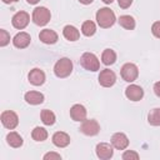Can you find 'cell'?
<instances>
[{
  "mask_svg": "<svg viewBox=\"0 0 160 160\" xmlns=\"http://www.w3.org/2000/svg\"><path fill=\"white\" fill-rule=\"evenodd\" d=\"M71 71H72V62L69 58H61L54 65V74L60 79L68 78L71 74Z\"/></svg>",
  "mask_w": 160,
  "mask_h": 160,
  "instance_id": "2",
  "label": "cell"
},
{
  "mask_svg": "<svg viewBox=\"0 0 160 160\" xmlns=\"http://www.w3.org/2000/svg\"><path fill=\"white\" fill-rule=\"evenodd\" d=\"M98 80H99V84L101 86H104V88H111L116 82V75H115V72L112 70L104 69V70L100 71Z\"/></svg>",
  "mask_w": 160,
  "mask_h": 160,
  "instance_id": "8",
  "label": "cell"
},
{
  "mask_svg": "<svg viewBox=\"0 0 160 160\" xmlns=\"http://www.w3.org/2000/svg\"><path fill=\"white\" fill-rule=\"evenodd\" d=\"M62 35L69 41H76L80 38V32H79V30L74 25H66V26H64Z\"/></svg>",
  "mask_w": 160,
  "mask_h": 160,
  "instance_id": "19",
  "label": "cell"
},
{
  "mask_svg": "<svg viewBox=\"0 0 160 160\" xmlns=\"http://www.w3.org/2000/svg\"><path fill=\"white\" fill-rule=\"evenodd\" d=\"M4 4H14V2H18L19 0H1Z\"/></svg>",
  "mask_w": 160,
  "mask_h": 160,
  "instance_id": "34",
  "label": "cell"
},
{
  "mask_svg": "<svg viewBox=\"0 0 160 160\" xmlns=\"http://www.w3.org/2000/svg\"><path fill=\"white\" fill-rule=\"evenodd\" d=\"M81 32H82V35H85L88 38L89 36H92L96 32V25H95V22L91 21V20L84 21L82 25H81Z\"/></svg>",
  "mask_w": 160,
  "mask_h": 160,
  "instance_id": "25",
  "label": "cell"
},
{
  "mask_svg": "<svg viewBox=\"0 0 160 160\" xmlns=\"http://www.w3.org/2000/svg\"><path fill=\"white\" fill-rule=\"evenodd\" d=\"M70 136L64 131H56L51 138L52 144L58 148H66L70 144Z\"/></svg>",
  "mask_w": 160,
  "mask_h": 160,
  "instance_id": "17",
  "label": "cell"
},
{
  "mask_svg": "<svg viewBox=\"0 0 160 160\" xmlns=\"http://www.w3.org/2000/svg\"><path fill=\"white\" fill-rule=\"evenodd\" d=\"M28 79H29V82L34 86H40L45 82L46 80V76H45V72L39 69V68H34L32 70H30V72L28 74Z\"/></svg>",
  "mask_w": 160,
  "mask_h": 160,
  "instance_id": "12",
  "label": "cell"
},
{
  "mask_svg": "<svg viewBox=\"0 0 160 160\" xmlns=\"http://www.w3.org/2000/svg\"><path fill=\"white\" fill-rule=\"evenodd\" d=\"M119 25L126 30H134L135 26H136V22H135V19L131 16V15H121L119 18Z\"/></svg>",
  "mask_w": 160,
  "mask_h": 160,
  "instance_id": "20",
  "label": "cell"
},
{
  "mask_svg": "<svg viewBox=\"0 0 160 160\" xmlns=\"http://www.w3.org/2000/svg\"><path fill=\"white\" fill-rule=\"evenodd\" d=\"M86 114H88V111H86L85 106L81 104H75L70 109V118L74 121H84L86 119Z\"/></svg>",
  "mask_w": 160,
  "mask_h": 160,
  "instance_id": "15",
  "label": "cell"
},
{
  "mask_svg": "<svg viewBox=\"0 0 160 160\" xmlns=\"http://www.w3.org/2000/svg\"><path fill=\"white\" fill-rule=\"evenodd\" d=\"M30 42H31V36L25 31L18 32L12 39V45L16 49H25L30 45Z\"/></svg>",
  "mask_w": 160,
  "mask_h": 160,
  "instance_id": "13",
  "label": "cell"
},
{
  "mask_svg": "<svg viewBox=\"0 0 160 160\" xmlns=\"http://www.w3.org/2000/svg\"><path fill=\"white\" fill-rule=\"evenodd\" d=\"M111 145L116 150H125L129 146V139L124 132H115L111 136Z\"/></svg>",
  "mask_w": 160,
  "mask_h": 160,
  "instance_id": "14",
  "label": "cell"
},
{
  "mask_svg": "<svg viewBox=\"0 0 160 160\" xmlns=\"http://www.w3.org/2000/svg\"><path fill=\"white\" fill-rule=\"evenodd\" d=\"M31 138L35 141H44L48 139V131H46V129H44L41 126H36L31 131Z\"/></svg>",
  "mask_w": 160,
  "mask_h": 160,
  "instance_id": "26",
  "label": "cell"
},
{
  "mask_svg": "<svg viewBox=\"0 0 160 160\" xmlns=\"http://www.w3.org/2000/svg\"><path fill=\"white\" fill-rule=\"evenodd\" d=\"M151 32L155 38L160 39V21H155L152 25H151Z\"/></svg>",
  "mask_w": 160,
  "mask_h": 160,
  "instance_id": "29",
  "label": "cell"
},
{
  "mask_svg": "<svg viewBox=\"0 0 160 160\" xmlns=\"http://www.w3.org/2000/svg\"><path fill=\"white\" fill-rule=\"evenodd\" d=\"M116 61V52L112 49H105L101 54V62L106 66L112 65Z\"/></svg>",
  "mask_w": 160,
  "mask_h": 160,
  "instance_id": "22",
  "label": "cell"
},
{
  "mask_svg": "<svg viewBox=\"0 0 160 160\" xmlns=\"http://www.w3.org/2000/svg\"><path fill=\"white\" fill-rule=\"evenodd\" d=\"M40 119H41V121H42L44 125L50 126V125H54V124H55L56 116H55V114H54L51 110L44 109V110H41V112H40Z\"/></svg>",
  "mask_w": 160,
  "mask_h": 160,
  "instance_id": "23",
  "label": "cell"
},
{
  "mask_svg": "<svg viewBox=\"0 0 160 160\" xmlns=\"http://www.w3.org/2000/svg\"><path fill=\"white\" fill-rule=\"evenodd\" d=\"M120 75L121 78L126 81V82H132L138 79L139 76V69L135 64L132 62H126L121 66V70H120Z\"/></svg>",
  "mask_w": 160,
  "mask_h": 160,
  "instance_id": "5",
  "label": "cell"
},
{
  "mask_svg": "<svg viewBox=\"0 0 160 160\" xmlns=\"http://www.w3.org/2000/svg\"><path fill=\"white\" fill-rule=\"evenodd\" d=\"M96 22L100 28L102 29H108V28H111L115 21H116V16H115V12L109 9V8H101L96 11Z\"/></svg>",
  "mask_w": 160,
  "mask_h": 160,
  "instance_id": "1",
  "label": "cell"
},
{
  "mask_svg": "<svg viewBox=\"0 0 160 160\" xmlns=\"http://www.w3.org/2000/svg\"><path fill=\"white\" fill-rule=\"evenodd\" d=\"M28 1V4H30V5H35V4H38L40 0H26Z\"/></svg>",
  "mask_w": 160,
  "mask_h": 160,
  "instance_id": "35",
  "label": "cell"
},
{
  "mask_svg": "<svg viewBox=\"0 0 160 160\" xmlns=\"http://www.w3.org/2000/svg\"><path fill=\"white\" fill-rule=\"evenodd\" d=\"M125 96L130 100V101H140L144 98V90L141 86L135 85V84H130L126 89H125Z\"/></svg>",
  "mask_w": 160,
  "mask_h": 160,
  "instance_id": "11",
  "label": "cell"
},
{
  "mask_svg": "<svg viewBox=\"0 0 160 160\" xmlns=\"http://www.w3.org/2000/svg\"><path fill=\"white\" fill-rule=\"evenodd\" d=\"M24 99L28 104L30 105H40L44 102V94H41L40 91H28L25 95H24Z\"/></svg>",
  "mask_w": 160,
  "mask_h": 160,
  "instance_id": "18",
  "label": "cell"
},
{
  "mask_svg": "<svg viewBox=\"0 0 160 160\" xmlns=\"http://www.w3.org/2000/svg\"><path fill=\"white\" fill-rule=\"evenodd\" d=\"M154 92H155V95L158 98H160V81L154 84Z\"/></svg>",
  "mask_w": 160,
  "mask_h": 160,
  "instance_id": "32",
  "label": "cell"
},
{
  "mask_svg": "<svg viewBox=\"0 0 160 160\" xmlns=\"http://www.w3.org/2000/svg\"><path fill=\"white\" fill-rule=\"evenodd\" d=\"M6 142L11 146V148H20L24 142L22 138L16 132V131H10L6 135Z\"/></svg>",
  "mask_w": 160,
  "mask_h": 160,
  "instance_id": "21",
  "label": "cell"
},
{
  "mask_svg": "<svg viewBox=\"0 0 160 160\" xmlns=\"http://www.w3.org/2000/svg\"><path fill=\"white\" fill-rule=\"evenodd\" d=\"M61 160V155L58 152H48L44 155V160Z\"/></svg>",
  "mask_w": 160,
  "mask_h": 160,
  "instance_id": "30",
  "label": "cell"
},
{
  "mask_svg": "<svg viewBox=\"0 0 160 160\" xmlns=\"http://www.w3.org/2000/svg\"><path fill=\"white\" fill-rule=\"evenodd\" d=\"M121 158H122V160H138L140 156H139V154H138L136 151H134V150H125V151L122 152Z\"/></svg>",
  "mask_w": 160,
  "mask_h": 160,
  "instance_id": "28",
  "label": "cell"
},
{
  "mask_svg": "<svg viewBox=\"0 0 160 160\" xmlns=\"http://www.w3.org/2000/svg\"><path fill=\"white\" fill-rule=\"evenodd\" d=\"M31 19H32V22L38 26H45L50 19H51V14H50V10L45 6H39V8H35L32 10V15H31Z\"/></svg>",
  "mask_w": 160,
  "mask_h": 160,
  "instance_id": "3",
  "label": "cell"
},
{
  "mask_svg": "<svg viewBox=\"0 0 160 160\" xmlns=\"http://www.w3.org/2000/svg\"><path fill=\"white\" fill-rule=\"evenodd\" d=\"M148 122L152 126H160V108H154L149 111Z\"/></svg>",
  "mask_w": 160,
  "mask_h": 160,
  "instance_id": "24",
  "label": "cell"
},
{
  "mask_svg": "<svg viewBox=\"0 0 160 160\" xmlns=\"http://www.w3.org/2000/svg\"><path fill=\"white\" fill-rule=\"evenodd\" d=\"M118 4L121 9H128L132 4V0H118Z\"/></svg>",
  "mask_w": 160,
  "mask_h": 160,
  "instance_id": "31",
  "label": "cell"
},
{
  "mask_svg": "<svg viewBox=\"0 0 160 160\" xmlns=\"http://www.w3.org/2000/svg\"><path fill=\"white\" fill-rule=\"evenodd\" d=\"M39 39H40V41L44 42V44L52 45V44H55V42L58 41L59 36H58V34H56L54 30H51V29H44V30L40 31Z\"/></svg>",
  "mask_w": 160,
  "mask_h": 160,
  "instance_id": "16",
  "label": "cell"
},
{
  "mask_svg": "<svg viewBox=\"0 0 160 160\" xmlns=\"http://www.w3.org/2000/svg\"><path fill=\"white\" fill-rule=\"evenodd\" d=\"M101 1H102V2H105V4H111L114 0H101Z\"/></svg>",
  "mask_w": 160,
  "mask_h": 160,
  "instance_id": "36",
  "label": "cell"
},
{
  "mask_svg": "<svg viewBox=\"0 0 160 160\" xmlns=\"http://www.w3.org/2000/svg\"><path fill=\"white\" fill-rule=\"evenodd\" d=\"M80 131L84 134V135H88V136H95L99 134L100 131V125L96 120L94 119H85L84 121H81V125H80Z\"/></svg>",
  "mask_w": 160,
  "mask_h": 160,
  "instance_id": "7",
  "label": "cell"
},
{
  "mask_svg": "<svg viewBox=\"0 0 160 160\" xmlns=\"http://www.w3.org/2000/svg\"><path fill=\"white\" fill-rule=\"evenodd\" d=\"M29 21H30V15H29L26 11H22V10H21V11H18V12L12 16V19H11L12 26H14L15 29H18V30L25 29V28L28 26Z\"/></svg>",
  "mask_w": 160,
  "mask_h": 160,
  "instance_id": "9",
  "label": "cell"
},
{
  "mask_svg": "<svg viewBox=\"0 0 160 160\" xmlns=\"http://www.w3.org/2000/svg\"><path fill=\"white\" fill-rule=\"evenodd\" d=\"M95 151H96V156L100 160H109L114 155L112 145H110L108 142H99L95 148Z\"/></svg>",
  "mask_w": 160,
  "mask_h": 160,
  "instance_id": "10",
  "label": "cell"
},
{
  "mask_svg": "<svg viewBox=\"0 0 160 160\" xmlns=\"http://www.w3.org/2000/svg\"><path fill=\"white\" fill-rule=\"evenodd\" d=\"M81 4H84V5H89V4H91L94 0H79Z\"/></svg>",
  "mask_w": 160,
  "mask_h": 160,
  "instance_id": "33",
  "label": "cell"
},
{
  "mask_svg": "<svg viewBox=\"0 0 160 160\" xmlns=\"http://www.w3.org/2000/svg\"><path fill=\"white\" fill-rule=\"evenodd\" d=\"M80 65L88 71H98L100 69V61L92 52H84L80 56Z\"/></svg>",
  "mask_w": 160,
  "mask_h": 160,
  "instance_id": "4",
  "label": "cell"
},
{
  "mask_svg": "<svg viewBox=\"0 0 160 160\" xmlns=\"http://www.w3.org/2000/svg\"><path fill=\"white\" fill-rule=\"evenodd\" d=\"M0 120H1V124L4 125V128H6L9 130H14L19 124V118H18L16 112L12 110L2 111L0 115Z\"/></svg>",
  "mask_w": 160,
  "mask_h": 160,
  "instance_id": "6",
  "label": "cell"
},
{
  "mask_svg": "<svg viewBox=\"0 0 160 160\" xmlns=\"http://www.w3.org/2000/svg\"><path fill=\"white\" fill-rule=\"evenodd\" d=\"M10 42V34L5 29H0V46L4 48Z\"/></svg>",
  "mask_w": 160,
  "mask_h": 160,
  "instance_id": "27",
  "label": "cell"
}]
</instances>
